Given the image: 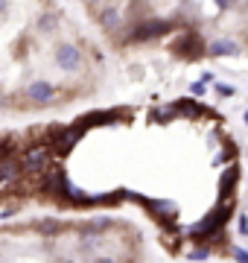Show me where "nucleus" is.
I'll return each instance as SVG.
<instances>
[{
  "mask_svg": "<svg viewBox=\"0 0 248 263\" xmlns=\"http://www.w3.org/2000/svg\"><path fill=\"white\" fill-rule=\"evenodd\" d=\"M99 65V50L53 0H0V114L82 100Z\"/></svg>",
  "mask_w": 248,
  "mask_h": 263,
  "instance_id": "1",
  "label": "nucleus"
},
{
  "mask_svg": "<svg viewBox=\"0 0 248 263\" xmlns=\"http://www.w3.org/2000/svg\"><path fill=\"white\" fill-rule=\"evenodd\" d=\"M0 263H146V237L114 214L6 219Z\"/></svg>",
  "mask_w": 248,
  "mask_h": 263,
  "instance_id": "2",
  "label": "nucleus"
}]
</instances>
